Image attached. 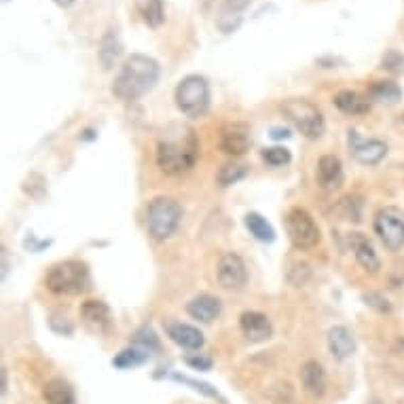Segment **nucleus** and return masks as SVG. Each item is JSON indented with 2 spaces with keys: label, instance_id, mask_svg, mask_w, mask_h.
<instances>
[{
  "label": "nucleus",
  "instance_id": "obj_20",
  "mask_svg": "<svg viewBox=\"0 0 404 404\" xmlns=\"http://www.w3.org/2000/svg\"><path fill=\"white\" fill-rule=\"evenodd\" d=\"M43 398H45V404H77L75 388L62 377H55L45 383Z\"/></svg>",
  "mask_w": 404,
  "mask_h": 404
},
{
  "label": "nucleus",
  "instance_id": "obj_28",
  "mask_svg": "<svg viewBox=\"0 0 404 404\" xmlns=\"http://www.w3.org/2000/svg\"><path fill=\"white\" fill-rule=\"evenodd\" d=\"M171 379H174V381H180V383H184V386H191L195 392H199V394H203V396H208V398H212V400H218V403L227 404V400H225V398L216 392V388H212L210 383L197 381V379L186 377V375H178V373H174V375H171Z\"/></svg>",
  "mask_w": 404,
  "mask_h": 404
},
{
  "label": "nucleus",
  "instance_id": "obj_19",
  "mask_svg": "<svg viewBox=\"0 0 404 404\" xmlns=\"http://www.w3.org/2000/svg\"><path fill=\"white\" fill-rule=\"evenodd\" d=\"M123 53V43L117 30H106L102 41H100V49H97V60L102 64L104 70H112V66L119 62Z\"/></svg>",
  "mask_w": 404,
  "mask_h": 404
},
{
  "label": "nucleus",
  "instance_id": "obj_21",
  "mask_svg": "<svg viewBox=\"0 0 404 404\" xmlns=\"http://www.w3.org/2000/svg\"><path fill=\"white\" fill-rule=\"evenodd\" d=\"M371 104L373 102L368 97L351 89H343L334 95V106L345 115H366L371 110Z\"/></svg>",
  "mask_w": 404,
  "mask_h": 404
},
{
  "label": "nucleus",
  "instance_id": "obj_12",
  "mask_svg": "<svg viewBox=\"0 0 404 404\" xmlns=\"http://www.w3.org/2000/svg\"><path fill=\"white\" fill-rule=\"evenodd\" d=\"M240 328L250 343H262L273 336V326L260 312H243L240 316Z\"/></svg>",
  "mask_w": 404,
  "mask_h": 404
},
{
  "label": "nucleus",
  "instance_id": "obj_25",
  "mask_svg": "<svg viewBox=\"0 0 404 404\" xmlns=\"http://www.w3.org/2000/svg\"><path fill=\"white\" fill-rule=\"evenodd\" d=\"M149 351L142 349V347H125L123 351H119L115 358H112V366L115 368H121V371H127V368H136V366H142L147 360H149Z\"/></svg>",
  "mask_w": 404,
  "mask_h": 404
},
{
  "label": "nucleus",
  "instance_id": "obj_11",
  "mask_svg": "<svg viewBox=\"0 0 404 404\" xmlns=\"http://www.w3.org/2000/svg\"><path fill=\"white\" fill-rule=\"evenodd\" d=\"M250 144H252V136H250V127L245 123H227L220 129L218 147L225 155L242 157L250 151Z\"/></svg>",
  "mask_w": 404,
  "mask_h": 404
},
{
  "label": "nucleus",
  "instance_id": "obj_34",
  "mask_svg": "<svg viewBox=\"0 0 404 404\" xmlns=\"http://www.w3.org/2000/svg\"><path fill=\"white\" fill-rule=\"evenodd\" d=\"M184 362H186L191 368H195V371H203V373H206V371H210V368H212V364H214V362H212V358H206V356H199V354H197V356H188Z\"/></svg>",
  "mask_w": 404,
  "mask_h": 404
},
{
  "label": "nucleus",
  "instance_id": "obj_26",
  "mask_svg": "<svg viewBox=\"0 0 404 404\" xmlns=\"http://www.w3.org/2000/svg\"><path fill=\"white\" fill-rule=\"evenodd\" d=\"M81 316L93 326H104L110 322V307L104 301H85L81 305Z\"/></svg>",
  "mask_w": 404,
  "mask_h": 404
},
{
  "label": "nucleus",
  "instance_id": "obj_10",
  "mask_svg": "<svg viewBox=\"0 0 404 404\" xmlns=\"http://www.w3.org/2000/svg\"><path fill=\"white\" fill-rule=\"evenodd\" d=\"M349 153L354 155V159L362 165H377L386 159L388 155V144L377 140V138H360L358 132H349Z\"/></svg>",
  "mask_w": 404,
  "mask_h": 404
},
{
  "label": "nucleus",
  "instance_id": "obj_18",
  "mask_svg": "<svg viewBox=\"0 0 404 404\" xmlns=\"http://www.w3.org/2000/svg\"><path fill=\"white\" fill-rule=\"evenodd\" d=\"M316 176L324 191H336L343 184V163L334 155H322L318 161Z\"/></svg>",
  "mask_w": 404,
  "mask_h": 404
},
{
  "label": "nucleus",
  "instance_id": "obj_23",
  "mask_svg": "<svg viewBox=\"0 0 404 404\" xmlns=\"http://www.w3.org/2000/svg\"><path fill=\"white\" fill-rule=\"evenodd\" d=\"M136 11L149 28H159L165 21V0H136Z\"/></svg>",
  "mask_w": 404,
  "mask_h": 404
},
{
  "label": "nucleus",
  "instance_id": "obj_9",
  "mask_svg": "<svg viewBox=\"0 0 404 404\" xmlns=\"http://www.w3.org/2000/svg\"><path fill=\"white\" fill-rule=\"evenodd\" d=\"M216 277H218V284L227 290H240L245 286V280H248V271H245V262L240 254H225L220 256L218 260V267H216Z\"/></svg>",
  "mask_w": 404,
  "mask_h": 404
},
{
  "label": "nucleus",
  "instance_id": "obj_4",
  "mask_svg": "<svg viewBox=\"0 0 404 404\" xmlns=\"http://www.w3.org/2000/svg\"><path fill=\"white\" fill-rule=\"evenodd\" d=\"M210 83L201 75H188L176 85L174 100L184 117H203L210 108Z\"/></svg>",
  "mask_w": 404,
  "mask_h": 404
},
{
  "label": "nucleus",
  "instance_id": "obj_1",
  "mask_svg": "<svg viewBox=\"0 0 404 404\" xmlns=\"http://www.w3.org/2000/svg\"><path fill=\"white\" fill-rule=\"evenodd\" d=\"M155 159L165 176H180L191 171L199 159V140L195 129L182 121L169 123L159 136Z\"/></svg>",
  "mask_w": 404,
  "mask_h": 404
},
{
  "label": "nucleus",
  "instance_id": "obj_33",
  "mask_svg": "<svg viewBox=\"0 0 404 404\" xmlns=\"http://www.w3.org/2000/svg\"><path fill=\"white\" fill-rule=\"evenodd\" d=\"M250 4H252V0H225L220 15H235V17H242V13Z\"/></svg>",
  "mask_w": 404,
  "mask_h": 404
},
{
  "label": "nucleus",
  "instance_id": "obj_32",
  "mask_svg": "<svg viewBox=\"0 0 404 404\" xmlns=\"http://www.w3.org/2000/svg\"><path fill=\"white\" fill-rule=\"evenodd\" d=\"M362 301H364L368 307H373V309H377V312H381V314H390V312H392L390 301H388L383 294H379V292H366V294L362 297Z\"/></svg>",
  "mask_w": 404,
  "mask_h": 404
},
{
  "label": "nucleus",
  "instance_id": "obj_37",
  "mask_svg": "<svg viewBox=\"0 0 404 404\" xmlns=\"http://www.w3.org/2000/svg\"><path fill=\"white\" fill-rule=\"evenodd\" d=\"M2 396L6 394V368H2V388H0Z\"/></svg>",
  "mask_w": 404,
  "mask_h": 404
},
{
  "label": "nucleus",
  "instance_id": "obj_14",
  "mask_svg": "<svg viewBox=\"0 0 404 404\" xmlns=\"http://www.w3.org/2000/svg\"><path fill=\"white\" fill-rule=\"evenodd\" d=\"M328 351L334 360L343 362L354 356L356 351V339L347 326H332L328 330Z\"/></svg>",
  "mask_w": 404,
  "mask_h": 404
},
{
  "label": "nucleus",
  "instance_id": "obj_7",
  "mask_svg": "<svg viewBox=\"0 0 404 404\" xmlns=\"http://www.w3.org/2000/svg\"><path fill=\"white\" fill-rule=\"evenodd\" d=\"M284 229H286V235H288L290 243L297 250H312L322 240L318 223L303 208H290L286 212V216H284Z\"/></svg>",
  "mask_w": 404,
  "mask_h": 404
},
{
  "label": "nucleus",
  "instance_id": "obj_13",
  "mask_svg": "<svg viewBox=\"0 0 404 404\" xmlns=\"http://www.w3.org/2000/svg\"><path fill=\"white\" fill-rule=\"evenodd\" d=\"M165 332L167 336L182 349H188V351H199L206 343L203 339V332L191 324L182 322H169L165 326Z\"/></svg>",
  "mask_w": 404,
  "mask_h": 404
},
{
  "label": "nucleus",
  "instance_id": "obj_39",
  "mask_svg": "<svg viewBox=\"0 0 404 404\" xmlns=\"http://www.w3.org/2000/svg\"><path fill=\"white\" fill-rule=\"evenodd\" d=\"M2 2H11V0H2Z\"/></svg>",
  "mask_w": 404,
  "mask_h": 404
},
{
  "label": "nucleus",
  "instance_id": "obj_29",
  "mask_svg": "<svg viewBox=\"0 0 404 404\" xmlns=\"http://www.w3.org/2000/svg\"><path fill=\"white\" fill-rule=\"evenodd\" d=\"M132 345L142 347V349H147L149 354H151V351H157V349L161 347V345H159V336H157V332H155L151 326H142V328H138V330L134 332Z\"/></svg>",
  "mask_w": 404,
  "mask_h": 404
},
{
  "label": "nucleus",
  "instance_id": "obj_17",
  "mask_svg": "<svg viewBox=\"0 0 404 404\" xmlns=\"http://www.w3.org/2000/svg\"><path fill=\"white\" fill-rule=\"evenodd\" d=\"M301 383H303V390L314 396V398H322L326 394V373H324V366L318 360H307L303 366H301Z\"/></svg>",
  "mask_w": 404,
  "mask_h": 404
},
{
  "label": "nucleus",
  "instance_id": "obj_3",
  "mask_svg": "<svg viewBox=\"0 0 404 404\" xmlns=\"http://www.w3.org/2000/svg\"><path fill=\"white\" fill-rule=\"evenodd\" d=\"M47 290L58 297H75L91 288V275L87 265L81 260H60L49 267L45 277Z\"/></svg>",
  "mask_w": 404,
  "mask_h": 404
},
{
  "label": "nucleus",
  "instance_id": "obj_24",
  "mask_svg": "<svg viewBox=\"0 0 404 404\" xmlns=\"http://www.w3.org/2000/svg\"><path fill=\"white\" fill-rule=\"evenodd\" d=\"M243 225H245V229L250 231V235H252L254 240H258V242L262 243L275 242V231H273V227H271V225L267 223V218H262L260 214H256V212L245 214Z\"/></svg>",
  "mask_w": 404,
  "mask_h": 404
},
{
  "label": "nucleus",
  "instance_id": "obj_5",
  "mask_svg": "<svg viewBox=\"0 0 404 404\" xmlns=\"http://www.w3.org/2000/svg\"><path fill=\"white\" fill-rule=\"evenodd\" d=\"M180 220H182V208L174 197L159 195L147 208V229L157 242L169 240L180 227Z\"/></svg>",
  "mask_w": 404,
  "mask_h": 404
},
{
  "label": "nucleus",
  "instance_id": "obj_35",
  "mask_svg": "<svg viewBox=\"0 0 404 404\" xmlns=\"http://www.w3.org/2000/svg\"><path fill=\"white\" fill-rule=\"evenodd\" d=\"M269 136H271L273 140H288L292 134H290V129H288V127H273Z\"/></svg>",
  "mask_w": 404,
  "mask_h": 404
},
{
  "label": "nucleus",
  "instance_id": "obj_31",
  "mask_svg": "<svg viewBox=\"0 0 404 404\" xmlns=\"http://www.w3.org/2000/svg\"><path fill=\"white\" fill-rule=\"evenodd\" d=\"M379 68H381V70H388V73H394V75L403 73L404 55L400 53V51H396V49L386 51V53H383V58H381V66H379Z\"/></svg>",
  "mask_w": 404,
  "mask_h": 404
},
{
  "label": "nucleus",
  "instance_id": "obj_38",
  "mask_svg": "<svg viewBox=\"0 0 404 404\" xmlns=\"http://www.w3.org/2000/svg\"><path fill=\"white\" fill-rule=\"evenodd\" d=\"M95 132L93 129H87V132H83V136H81V140H93L95 136H93Z\"/></svg>",
  "mask_w": 404,
  "mask_h": 404
},
{
  "label": "nucleus",
  "instance_id": "obj_30",
  "mask_svg": "<svg viewBox=\"0 0 404 404\" xmlns=\"http://www.w3.org/2000/svg\"><path fill=\"white\" fill-rule=\"evenodd\" d=\"M260 157H262V161L267 163V165H271V167H282V165H288L290 159H292V155H290V151H288L286 147H271V149H262V151H260Z\"/></svg>",
  "mask_w": 404,
  "mask_h": 404
},
{
  "label": "nucleus",
  "instance_id": "obj_16",
  "mask_svg": "<svg viewBox=\"0 0 404 404\" xmlns=\"http://www.w3.org/2000/svg\"><path fill=\"white\" fill-rule=\"evenodd\" d=\"M349 245L354 250V256H356L358 265L366 273H373V275L379 273L381 260H379V256H377V252H375V248H373V243H371L368 238H364L362 233H351L349 235Z\"/></svg>",
  "mask_w": 404,
  "mask_h": 404
},
{
  "label": "nucleus",
  "instance_id": "obj_15",
  "mask_svg": "<svg viewBox=\"0 0 404 404\" xmlns=\"http://www.w3.org/2000/svg\"><path fill=\"white\" fill-rule=\"evenodd\" d=\"M186 314H188L193 320L210 324L214 322V320L223 314V303H220V299L214 297V294H199V297H195V299L188 301Z\"/></svg>",
  "mask_w": 404,
  "mask_h": 404
},
{
  "label": "nucleus",
  "instance_id": "obj_2",
  "mask_svg": "<svg viewBox=\"0 0 404 404\" xmlns=\"http://www.w3.org/2000/svg\"><path fill=\"white\" fill-rule=\"evenodd\" d=\"M161 77V66L155 58L132 53L112 81V93L121 102H136L147 95Z\"/></svg>",
  "mask_w": 404,
  "mask_h": 404
},
{
  "label": "nucleus",
  "instance_id": "obj_8",
  "mask_svg": "<svg viewBox=\"0 0 404 404\" xmlns=\"http://www.w3.org/2000/svg\"><path fill=\"white\" fill-rule=\"evenodd\" d=\"M375 233L381 240V243L390 250V252H398L404 248V212L394 208V206H386L375 214L373 220Z\"/></svg>",
  "mask_w": 404,
  "mask_h": 404
},
{
  "label": "nucleus",
  "instance_id": "obj_22",
  "mask_svg": "<svg viewBox=\"0 0 404 404\" xmlns=\"http://www.w3.org/2000/svg\"><path fill=\"white\" fill-rule=\"evenodd\" d=\"M368 100L386 106H394L403 100V89L394 81H375L368 87Z\"/></svg>",
  "mask_w": 404,
  "mask_h": 404
},
{
  "label": "nucleus",
  "instance_id": "obj_27",
  "mask_svg": "<svg viewBox=\"0 0 404 404\" xmlns=\"http://www.w3.org/2000/svg\"><path fill=\"white\" fill-rule=\"evenodd\" d=\"M248 165H243V163H227V165H223L220 169H218V174H216V182L223 186V188H227V186H231V184H238L240 180H243L245 176H248Z\"/></svg>",
  "mask_w": 404,
  "mask_h": 404
},
{
  "label": "nucleus",
  "instance_id": "obj_36",
  "mask_svg": "<svg viewBox=\"0 0 404 404\" xmlns=\"http://www.w3.org/2000/svg\"><path fill=\"white\" fill-rule=\"evenodd\" d=\"M58 6H62V9H68V6H73L75 4V0H53Z\"/></svg>",
  "mask_w": 404,
  "mask_h": 404
},
{
  "label": "nucleus",
  "instance_id": "obj_6",
  "mask_svg": "<svg viewBox=\"0 0 404 404\" xmlns=\"http://www.w3.org/2000/svg\"><path fill=\"white\" fill-rule=\"evenodd\" d=\"M282 112L297 127V132H301L309 140L322 138L324 132H326V121H324L322 110L314 102H309L305 97L286 100L282 104Z\"/></svg>",
  "mask_w": 404,
  "mask_h": 404
}]
</instances>
